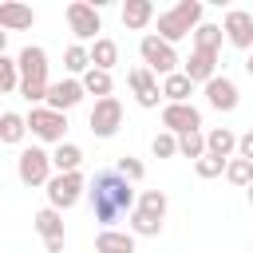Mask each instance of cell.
I'll list each match as a JSON object with an SVG mask.
<instances>
[{
    "label": "cell",
    "mask_w": 253,
    "mask_h": 253,
    "mask_svg": "<svg viewBox=\"0 0 253 253\" xmlns=\"http://www.w3.org/2000/svg\"><path fill=\"white\" fill-rule=\"evenodd\" d=\"M87 202H91V213L103 229H115V221L123 213L134 210V182H126L119 170H99L87 186Z\"/></svg>",
    "instance_id": "obj_1"
},
{
    "label": "cell",
    "mask_w": 253,
    "mask_h": 253,
    "mask_svg": "<svg viewBox=\"0 0 253 253\" xmlns=\"http://www.w3.org/2000/svg\"><path fill=\"white\" fill-rule=\"evenodd\" d=\"M202 0H178L170 12H162L158 16V40H166L170 47L178 43V40H186L198 24H202Z\"/></svg>",
    "instance_id": "obj_2"
},
{
    "label": "cell",
    "mask_w": 253,
    "mask_h": 253,
    "mask_svg": "<svg viewBox=\"0 0 253 253\" xmlns=\"http://www.w3.org/2000/svg\"><path fill=\"white\" fill-rule=\"evenodd\" d=\"M138 55H142V63H146L154 75H162V79H166V75H174V71H178V63H182V59H178V51H174L166 40H158L154 32L138 40Z\"/></svg>",
    "instance_id": "obj_3"
},
{
    "label": "cell",
    "mask_w": 253,
    "mask_h": 253,
    "mask_svg": "<svg viewBox=\"0 0 253 253\" xmlns=\"http://www.w3.org/2000/svg\"><path fill=\"white\" fill-rule=\"evenodd\" d=\"M51 154L43 150V146H24L20 150V158H16V174H20V182L24 186H47L51 182Z\"/></svg>",
    "instance_id": "obj_4"
},
{
    "label": "cell",
    "mask_w": 253,
    "mask_h": 253,
    "mask_svg": "<svg viewBox=\"0 0 253 253\" xmlns=\"http://www.w3.org/2000/svg\"><path fill=\"white\" fill-rule=\"evenodd\" d=\"M43 190H47V206L63 213V210H71V206L87 194V182H83L79 170H75V174H51V182H47Z\"/></svg>",
    "instance_id": "obj_5"
},
{
    "label": "cell",
    "mask_w": 253,
    "mask_h": 253,
    "mask_svg": "<svg viewBox=\"0 0 253 253\" xmlns=\"http://www.w3.org/2000/svg\"><path fill=\"white\" fill-rule=\"evenodd\" d=\"M87 126H91L95 138H115L119 126H123V103H119L115 95L95 99V107H91V115H87Z\"/></svg>",
    "instance_id": "obj_6"
},
{
    "label": "cell",
    "mask_w": 253,
    "mask_h": 253,
    "mask_svg": "<svg viewBox=\"0 0 253 253\" xmlns=\"http://www.w3.org/2000/svg\"><path fill=\"white\" fill-rule=\"evenodd\" d=\"M28 130L36 134V138H43V142H63V134H67V115H59V111H51V107H32L28 115Z\"/></svg>",
    "instance_id": "obj_7"
},
{
    "label": "cell",
    "mask_w": 253,
    "mask_h": 253,
    "mask_svg": "<svg viewBox=\"0 0 253 253\" xmlns=\"http://www.w3.org/2000/svg\"><path fill=\"white\" fill-rule=\"evenodd\" d=\"M67 28L75 32V40H99L95 32H103V16H99V4H67Z\"/></svg>",
    "instance_id": "obj_8"
},
{
    "label": "cell",
    "mask_w": 253,
    "mask_h": 253,
    "mask_svg": "<svg viewBox=\"0 0 253 253\" xmlns=\"http://www.w3.org/2000/svg\"><path fill=\"white\" fill-rule=\"evenodd\" d=\"M162 126L170 134H190V130H202V111L194 103H166L162 107Z\"/></svg>",
    "instance_id": "obj_9"
},
{
    "label": "cell",
    "mask_w": 253,
    "mask_h": 253,
    "mask_svg": "<svg viewBox=\"0 0 253 253\" xmlns=\"http://www.w3.org/2000/svg\"><path fill=\"white\" fill-rule=\"evenodd\" d=\"M221 32H225V40H229L233 47L249 51V47H253V12H245V8H233V12H225V24H221Z\"/></svg>",
    "instance_id": "obj_10"
},
{
    "label": "cell",
    "mask_w": 253,
    "mask_h": 253,
    "mask_svg": "<svg viewBox=\"0 0 253 253\" xmlns=\"http://www.w3.org/2000/svg\"><path fill=\"white\" fill-rule=\"evenodd\" d=\"M87 91H83V83L79 79H55L51 87H47V103L43 107H51V111H59V115H67L71 107H79V99H83Z\"/></svg>",
    "instance_id": "obj_11"
},
{
    "label": "cell",
    "mask_w": 253,
    "mask_h": 253,
    "mask_svg": "<svg viewBox=\"0 0 253 253\" xmlns=\"http://www.w3.org/2000/svg\"><path fill=\"white\" fill-rule=\"evenodd\" d=\"M16 67H20V79L28 83H47V51L40 43H28L20 55H16Z\"/></svg>",
    "instance_id": "obj_12"
},
{
    "label": "cell",
    "mask_w": 253,
    "mask_h": 253,
    "mask_svg": "<svg viewBox=\"0 0 253 253\" xmlns=\"http://www.w3.org/2000/svg\"><path fill=\"white\" fill-rule=\"evenodd\" d=\"M126 83H130V91H134L138 107H158L162 87H158V79H154V71H150V67H130Z\"/></svg>",
    "instance_id": "obj_13"
},
{
    "label": "cell",
    "mask_w": 253,
    "mask_h": 253,
    "mask_svg": "<svg viewBox=\"0 0 253 253\" xmlns=\"http://www.w3.org/2000/svg\"><path fill=\"white\" fill-rule=\"evenodd\" d=\"M206 103H210L213 111H233V107L241 103L237 83H233V79H225V75H213V79L206 83Z\"/></svg>",
    "instance_id": "obj_14"
},
{
    "label": "cell",
    "mask_w": 253,
    "mask_h": 253,
    "mask_svg": "<svg viewBox=\"0 0 253 253\" xmlns=\"http://www.w3.org/2000/svg\"><path fill=\"white\" fill-rule=\"evenodd\" d=\"M182 75L190 79V83H210L213 75H217V55L213 51H190V59L182 63Z\"/></svg>",
    "instance_id": "obj_15"
},
{
    "label": "cell",
    "mask_w": 253,
    "mask_h": 253,
    "mask_svg": "<svg viewBox=\"0 0 253 253\" xmlns=\"http://www.w3.org/2000/svg\"><path fill=\"white\" fill-rule=\"evenodd\" d=\"M32 24H36V12L28 4H16V0H4L0 4V28L4 32H24Z\"/></svg>",
    "instance_id": "obj_16"
},
{
    "label": "cell",
    "mask_w": 253,
    "mask_h": 253,
    "mask_svg": "<svg viewBox=\"0 0 253 253\" xmlns=\"http://www.w3.org/2000/svg\"><path fill=\"white\" fill-rule=\"evenodd\" d=\"M95 253H134V233L130 229H99Z\"/></svg>",
    "instance_id": "obj_17"
},
{
    "label": "cell",
    "mask_w": 253,
    "mask_h": 253,
    "mask_svg": "<svg viewBox=\"0 0 253 253\" xmlns=\"http://www.w3.org/2000/svg\"><path fill=\"white\" fill-rule=\"evenodd\" d=\"M150 20H154V4H150V0H126V4H123V24H126L130 32H142Z\"/></svg>",
    "instance_id": "obj_18"
},
{
    "label": "cell",
    "mask_w": 253,
    "mask_h": 253,
    "mask_svg": "<svg viewBox=\"0 0 253 253\" xmlns=\"http://www.w3.org/2000/svg\"><path fill=\"white\" fill-rule=\"evenodd\" d=\"M237 150V134L229 130V126H217V130H210L206 134V154H213V158H225L229 162V154Z\"/></svg>",
    "instance_id": "obj_19"
},
{
    "label": "cell",
    "mask_w": 253,
    "mask_h": 253,
    "mask_svg": "<svg viewBox=\"0 0 253 253\" xmlns=\"http://www.w3.org/2000/svg\"><path fill=\"white\" fill-rule=\"evenodd\" d=\"M221 40H225V32H221V24H198L194 28V51H221Z\"/></svg>",
    "instance_id": "obj_20"
},
{
    "label": "cell",
    "mask_w": 253,
    "mask_h": 253,
    "mask_svg": "<svg viewBox=\"0 0 253 253\" xmlns=\"http://www.w3.org/2000/svg\"><path fill=\"white\" fill-rule=\"evenodd\" d=\"M87 51H91V67H99V71H111V67L119 63V43L107 40V36H99Z\"/></svg>",
    "instance_id": "obj_21"
},
{
    "label": "cell",
    "mask_w": 253,
    "mask_h": 253,
    "mask_svg": "<svg viewBox=\"0 0 253 253\" xmlns=\"http://www.w3.org/2000/svg\"><path fill=\"white\" fill-rule=\"evenodd\" d=\"M79 162H83V150H79L75 142H59V146L51 150V166H55V174H75Z\"/></svg>",
    "instance_id": "obj_22"
},
{
    "label": "cell",
    "mask_w": 253,
    "mask_h": 253,
    "mask_svg": "<svg viewBox=\"0 0 253 253\" xmlns=\"http://www.w3.org/2000/svg\"><path fill=\"white\" fill-rule=\"evenodd\" d=\"M190 95H194V83H190L182 71H174V75L162 79V99H166V103H190Z\"/></svg>",
    "instance_id": "obj_23"
},
{
    "label": "cell",
    "mask_w": 253,
    "mask_h": 253,
    "mask_svg": "<svg viewBox=\"0 0 253 253\" xmlns=\"http://www.w3.org/2000/svg\"><path fill=\"white\" fill-rule=\"evenodd\" d=\"M32 225L40 229V237H43V241L63 237V213H59V210H51V206H43V210L32 217Z\"/></svg>",
    "instance_id": "obj_24"
},
{
    "label": "cell",
    "mask_w": 253,
    "mask_h": 253,
    "mask_svg": "<svg viewBox=\"0 0 253 253\" xmlns=\"http://www.w3.org/2000/svg\"><path fill=\"white\" fill-rule=\"evenodd\" d=\"M24 134H28V119L16 115V111H4L0 115V142L16 146V142H24Z\"/></svg>",
    "instance_id": "obj_25"
},
{
    "label": "cell",
    "mask_w": 253,
    "mask_h": 253,
    "mask_svg": "<svg viewBox=\"0 0 253 253\" xmlns=\"http://www.w3.org/2000/svg\"><path fill=\"white\" fill-rule=\"evenodd\" d=\"M79 83H83V91H87V95H99V99H107V95H111V87H115L111 71H99V67H87Z\"/></svg>",
    "instance_id": "obj_26"
},
{
    "label": "cell",
    "mask_w": 253,
    "mask_h": 253,
    "mask_svg": "<svg viewBox=\"0 0 253 253\" xmlns=\"http://www.w3.org/2000/svg\"><path fill=\"white\" fill-rule=\"evenodd\" d=\"M130 233L134 237H158L162 233V217H150L142 210H130Z\"/></svg>",
    "instance_id": "obj_27"
},
{
    "label": "cell",
    "mask_w": 253,
    "mask_h": 253,
    "mask_svg": "<svg viewBox=\"0 0 253 253\" xmlns=\"http://www.w3.org/2000/svg\"><path fill=\"white\" fill-rule=\"evenodd\" d=\"M134 210H142L150 217H166V194L162 190H142L138 202H134Z\"/></svg>",
    "instance_id": "obj_28"
},
{
    "label": "cell",
    "mask_w": 253,
    "mask_h": 253,
    "mask_svg": "<svg viewBox=\"0 0 253 253\" xmlns=\"http://www.w3.org/2000/svg\"><path fill=\"white\" fill-rule=\"evenodd\" d=\"M178 154H182V158H194V162H198V158L206 154V134H202V130L178 134Z\"/></svg>",
    "instance_id": "obj_29"
},
{
    "label": "cell",
    "mask_w": 253,
    "mask_h": 253,
    "mask_svg": "<svg viewBox=\"0 0 253 253\" xmlns=\"http://www.w3.org/2000/svg\"><path fill=\"white\" fill-rule=\"evenodd\" d=\"M225 178L233 182V186H253V162H245V158H229L225 162Z\"/></svg>",
    "instance_id": "obj_30"
},
{
    "label": "cell",
    "mask_w": 253,
    "mask_h": 253,
    "mask_svg": "<svg viewBox=\"0 0 253 253\" xmlns=\"http://www.w3.org/2000/svg\"><path fill=\"white\" fill-rule=\"evenodd\" d=\"M63 67H67V71H75V75H83V71L91 67V51H87L83 43H71V47L63 51Z\"/></svg>",
    "instance_id": "obj_31"
},
{
    "label": "cell",
    "mask_w": 253,
    "mask_h": 253,
    "mask_svg": "<svg viewBox=\"0 0 253 253\" xmlns=\"http://www.w3.org/2000/svg\"><path fill=\"white\" fill-rule=\"evenodd\" d=\"M12 91H20V67L16 59L0 55V95H12Z\"/></svg>",
    "instance_id": "obj_32"
},
{
    "label": "cell",
    "mask_w": 253,
    "mask_h": 253,
    "mask_svg": "<svg viewBox=\"0 0 253 253\" xmlns=\"http://www.w3.org/2000/svg\"><path fill=\"white\" fill-rule=\"evenodd\" d=\"M150 154H154V158H174V154H178V134H170V130L154 134V138H150Z\"/></svg>",
    "instance_id": "obj_33"
},
{
    "label": "cell",
    "mask_w": 253,
    "mask_h": 253,
    "mask_svg": "<svg viewBox=\"0 0 253 253\" xmlns=\"http://www.w3.org/2000/svg\"><path fill=\"white\" fill-rule=\"evenodd\" d=\"M194 170H198V178H217V174H225V158H213V154H202V158L194 162Z\"/></svg>",
    "instance_id": "obj_34"
},
{
    "label": "cell",
    "mask_w": 253,
    "mask_h": 253,
    "mask_svg": "<svg viewBox=\"0 0 253 253\" xmlns=\"http://www.w3.org/2000/svg\"><path fill=\"white\" fill-rule=\"evenodd\" d=\"M115 170H119L126 182H142V174H146V166H142L138 158H130V154H123V158L115 162Z\"/></svg>",
    "instance_id": "obj_35"
},
{
    "label": "cell",
    "mask_w": 253,
    "mask_h": 253,
    "mask_svg": "<svg viewBox=\"0 0 253 253\" xmlns=\"http://www.w3.org/2000/svg\"><path fill=\"white\" fill-rule=\"evenodd\" d=\"M237 158H245V162H253V130H245V134H237Z\"/></svg>",
    "instance_id": "obj_36"
},
{
    "label": "cell",
    "mask_w": 253,
    "mask_h": 253,
    "mask_svg": "<svg viewBox=\"0 0 253 253\" xmlns=\"http://www.w3.org/2000/svg\"><path fill=\"white\" fill-rule=\"evenodd\" d=\"M47 245V253H63V237H51V241H43Z\"/></svg>",
    "instance_id": "obj_37"
},
{
    "label": "cell",
    "mask_w": 253,
    "mask_h": 253,
    "mask_svg": "<svg viewBox=\"0 0 253 253\" xmlns=\"http://www.w3.org/2000/svg\"><path fill=\"white\" fill-rule=\"evenodd\" d=\"M4 47H8V32L0 28V55H4Z\"/></svg>",
    "instance_id": "obj_38"
},
{
    "label": "cell",
    "mask_w": 253,
    "mask_h": 253,
    "mask_svg": "<svg viewBox=\"0 0 253 253\" xmlns=\"http://www.w3.org/2000/svg\"><path fill=\"white\" fill-rule=\"evenodd\" d=\"M245 71H249V75H253V55H249V59H245Z\"/></svg>",
    "instance_id": "obj_39"
},
{
    "label": "cell",
    "mask_w": 253,
    "mask_h": 253,
    "mask_svg": "<svg viewBox=\"0 0 253 253\" xmlns=\"http://www.w3.org/2000/svg\"><path fill=\"white\" fill-rule=\"evenodd\" d=\"M249 206H253V186H249Z\"/></svg>",
    "instance_id": "obj_40"
}]
</instances>
